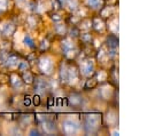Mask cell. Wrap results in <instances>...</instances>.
Wrapping results in <instances>:
<instances>
[{
  "label": "cell",
  "instance_id": "1",
  "mask_svg": "<svg viewBox=\"0 0 147 136\" xmlns=\"http://www.w3.org/2000/svg\"><path fill=\"white\" fill-rule=\"evenodd\" d=\"M100 123V115L99 114H88L85 117L84 128L87 133H94Z\"/></svg>",
  "mask_w": 147,
  "mask_h": 136
},
{
  "label": "cell",
  "instance_id": "2",
  "mask_svg": "<svg viewBox=\"0 0 147 136\" xmlns=\"http://www.w3.org/2000/svg\"><path fill=\"white\" fill-rule=\"evenodd\" d=\"M62 131L65 135H74L78 131V123L72 120H64L62 122Z\"/></svg>",
  "mask_w": 147,
  "mask_h": 136
},
{
  "label": "cell",
  "instance_id": "3",
  "mask_svg": "<svg viewBox=\"0 0 147 136\" xmlns=\"http://www.w3.org/2000/svg\"><path fill=\"white\" fill-rule=\"evenodd\" d=\"M62 49L68 57H74L75 56V45L70 39H65L62 41Z\"/></svg>",
  "mask_w": 147,
  "mask_h": 136
},
{
  "label": "cell",
  "instance_id": "4",
  "mask_svg": "<svg viewBox=\"0 0 147 136\" xmlns=\"http://www.w3.org/2000/svg\"><path fill=\"white\" fill-rule=\"evenodd\" d=\"M39 67H40V70L44 73L49 74L52 72V70H53V62H52V59L49 57H42L40 59V62H39Z\"/></svg>",
  "mask_w": 147,
  "mask_h": 136
},
{
  "label": "cell",
  "instance_id": "5",
  "mask_svg": "<svg viewBox=\"0 0 147 136\" xmlns=\"http://www.w3.org/2000/svg\"><path fill=\"white\" fill-rule=\"evenodd\" d=\"M49 83L41 78H37L34 81V90L38 93H45L47 89H49Z\"/></svg>",
  "mask_w": 147,
  "mask_h": 136
},
{
  "label": "cell",
  "instance_id": "6",
  "mask_svg": "<svg viewBox=\"0 0 147 136\" xmlns=\"http://www.w3.org/2000/svg\"><path fill=\"white\" fill-rule=\"evenodd\" d=\"M94 71V64L91 59H86L85 62H83L82 64V73L85 77H90Z\"/></svg>",
  "mask_w": 147,
  "mask_h": 136
},
{
  "label": "cell",
  "instance_id": "7",
  "mask_svg": "<svg viewBox=\"0 0 147 136\" xmlns=\"http://www.w3.org/2000/svg\"><path fill=\"white\" fill-rule=\"evenodd\" d=\"M68 99H69V104L74 107H79L83 104V98L78 94H72Z\"/></svg>",
  "mask_w": 147,
  "mask_h": 136
},
{
  "label": "cell",
  "instance_id": "8",
  "mask_svg": "<svg viewBox=\"0 0 147 136\" xmlns=\"http://www.w3.org/2000/svg\"><path fill=\"white\" fill-rule=\"evenodd\" d=\"M18 64V57L16 55H8L6 61H5V65L7 67H15Z\"/></svg>",
  "mask_w": 147,
  "mask_h": 136
},
{
  "label": "cell",
  "instance_id": "9",
  "mask_svg": "<svg viewBox=\"0 0 147 136\" xmlns=\"http://www.w3.org/2000/svg\"><path fill=\"white\" fill-rule=\"evenodd\" d=\"M42 127H44V130H45V133H47V134H52V133H54L55 130H56V127H55V125H54V122L53 121H51V120H45L44 122H42Z\"/></svg>",
  "mask_w": 147,
  "mask_h": 136
},
{
  "label": "cell",
  "instance_id": "10",
  "mask_svg": "<svg viewBox=\"0 0 147 136\" xmlns=\"http://www.w3.org/2000/svg\"><path fill=\"white\" fill-rule=\"evenodd\" d=\"M15 25L14 24H11V23H8V24H6L5 25V27H3V34L6 35V37H10V35H13L14 34V32H15Z\"/></svg>",
  "mask_w": 147,
  "mask_h": 136
},
{
  "label": "cell",
  "instance_id": "11",
  "mask_svg": "<svg viewBox=\"0 0 147 136\" xmlns=\"http://www.w3.org/2000/svg\"><path fill=\"white\" fill-rule=\"evenodd\" d=\"M92 26H93L96 31H103V29H105V24H103V22H102L99 17H95V18L93 19Z\"/></svg>",
  "mask_w": 147,
  "mask_h": 136
},
{
  "label": "cell",
  "instance_id": "12",
  "mask_svg": "<svg viewBox=\"0 0 147 136\" xmlns=\"http://www.w3.org/2000/svg\"><path fill=\"white\" fill-rule=\"evenodd\" d=\"M77 80V71L75 67H70L68 69V81L70 82H75Z\"/></svg>",
  "mask_w": 147,
  "mask_h": 136
},
{
  "label": "cell",
  "instance_id": "13",
  "mask_svg": "<svg viewBox=\"0 0 147 136\" xmlns=\"http://www.w3.org/2000/svg\"><path fill=\"white\" fill-rule=\"evenodd\" d=\"M10 83L13 85L14 88H21V87H22V81H21V79H20L17 75H15V74H11V75H10Z\"/></svg>",
  "mask_w": 147,
  "mask_h": 136
},
{
  "label": "cell",
  "instance_id": "14",
  "mask_svg": "<svg viewBox=\"0 0 147 136\" xmlns=\"http://www.w3.org/2000/svg\"><path fill=\"white\" fill-rule=\"evenodd\" d=\"M107 122L109 125H116L117 123V114L115 112H109L107 114Z\"/></svg>",
  "mask_w": 147,
  "mask_h": 136
},
{
  "label": "cell",
  "instance_id": "15",
  "mask_svg": "<svg viewBox=\"0 0 147 136\" xmlns=\"http://www.w3.org/2000/svg\"><path fill=\"white\" fill-rule=\"evenodd\" d=\"M86 3L90 8H93V9H96V8H100L101 5H102V1L101 0H86Z\"/></svg>",
  "mask_w": 147,
  "mask_h": 136
},
{
  "label": "cell",
  "instance_id": "16",
  "mask_svg": "<svg viewBox=\"0 0 147 136\" xmlns=\"http://www.w3.org/2000/svg\"><path fill=\"white\" fill-rule=\"evenodd\" d=\"M22 79L24 80V82L25 83H32L33 82V80H34V78H33V75L30 73V72H23V74H22Z\"/></svg>",
  "mask_w": 147,
  "mask_h": 136
},
{
  "label": "cell",
  "instance_id": "17",
  "mask_svg": "<svg viewBox=\"0 0 147 136\" xmlns=\"http://www.w3.org/2000/svg\"><path fill=\"white\" fill-rule=\"evenodd\" d=\"M111 93H113V90H111V88L109 86H105V87L101 88V95H102L103 98H109Z\"/></svg>",
  "mask_w": 147,
  "mask_h": 136
},
{
  "label": "cell",
  "instance_id": "18",
  "mask_svg": "<svg viewBox=\"0 0 147 136\" xmlns=\"http://www.w3.org/2000/svg\"><path fill=\"white\" fill-rule=\"evenodd\" d=\"M65 5H67L68 9H69V10H72V11L78 8V2H77V0H67Z\"/></svg>",
  "mask_w": 147,
  "mask_h": 136
},
{
  "label": "cell",
  "instance_id": "19",
  "mask_svg": "<svg viewBox=\"0 0 147 136\" xmlns=\"http://www.w3.org/2000/svg\"><path fill=\"white\" fill-rule=\"evenodd\" d=\"M23 42H24L25 46H28V47H30V48H34V42H33L32 38H31L29 34H25V35H24Z\"/></svg>",
  "mask_w": 147,
  "mask_h": 136
},
{
  "label": "cell",
  "instance_id": "20",
  "mask_svg": "<svg viewBox=\"0 0 147 136\" xmlns=\"http://www.w3.org/2000/svg\"><path fill=\"white\" fill-rule=\"evenodd\" d=\"M60 78L62 82H67L68 81V69L67 67H61L60 70Z\"/></svg>",
  "mask_w": 147,
  "mask_h": 136
},
{
  "label": "cell",
  "instance_id": "21",
  "mask_svg": "<svg viewBox=\"0 0 147 136\" xmlns=\"http://www.w3.org/2000/svg\"><path fill=\"white\" fill-rule=\"evenodd\" d=\"M109 27L111 29V31L114 33H117L118 32V19L117 18H114L113 21L109 22Z\"/></svg>",
  "mask_w": 147,
  "mask_h": 136
},
{
  "label": "cell",
  "instance_id": "22",
  "mask_svg": "<svg viewBox=\"0 0 147 136\" xmlns=\"http://www.w3.org/2000/svg\"><path fill=\"white\" fill-rule=\"evenodd\" d=\"M91 26H92V23H91V21H88V19H85V21H82L79 29H80V30H84V31H87V30H90V29H91Z\"/></svg>",
  "mask_w": 147,
  "mask_h": 136
},
{
  "label": "cell",
  "instance_id": "23",
  "mask_svg": "<svg viewBox=\"0 0 147 136\" xmlns=\"http://www.w3.org/2000/svg\"><path fill=\"white\" fill-rule=\"evenodd\" d=\"M113 11H114V8H113V7H106V8L102 9L101 16H103V17H109V16L113 14Z\"/></svg>",
  "mask_w": 147,
  "mask_h": 136
},
{
  "label": "cell",
  "instance_id": "24",
  "mask_svg": "<svg viewBox=\"0 0 147 136\" xmlns=\"http://www.w3.org/2000/svg\"><path fill=\"white\" fill-rule=\"evenodd\" d=\"M55 31H56L57 34H61V35L64 34L65 31H67L65 25H64V24H56V25H55Z\"/></svg>",
  "mask_w": 147,
  "mask_h": 136
},
{
  "label": "cell",
  "instance_id": "25",
  "mask_svg": "<svg viewBox=\"0 0 147 136\" xmlns=\"http://www.w3.org/2000/svg\"><path fill=\"white\" fill-rule=\"evenodd\" d=\"M80 39H82V41L84 43H90L91 40H92V37H91L90 33H82L80 34Z\"/></svg>",
  "mask_w": 147,
  "mask_h": 136
},
{
  "label": "cell",
  "instance_id": "26",
  "mask_svg": "<svg viewBox=\"0 0 147 136\" xmlns=\"http://www.w3.org/2000/svg\"><path fill=\"white\" fill-rule=\"evenodd\" d=\"M28 69H29V64H28V62H25V61L20 62V64H18V71L24 72V71H26Z\"/></svg>",
  "mask_w": 147,
  "mask_h": 136
},
{
  "label": "cell",
  "instance_id": "27",
  "mask_svg": "<svg viewBox=\"0 0 147 136\" xmlns=\"http://www.w3.org/2000/svg\"><path fill=\"white\" fill-rule=\"evenodd\" d=\"M95 85H96V81H95L94 79H90V80H87V81H86L85 89H91V88L95 87Z\"/></svg>",
  "mask_w": 147,
  "mask_h": 136
},
{
  "label": "cell",
  "instance_id": "28",
  "mask_svg": "<svg viewBox=\"0 0 147 136\" xmlns=\"http://www.w3.org/2000/svg\"><path fill=\"white\" fill-rule=\"evenodd\" d=\"M96 78H98V80H99V81H103V80H106V79H107V73H106L105 71H100V72L98 73Z\"/></svg>",
  "mask_w": 147,
  "mask_h": 136
},
{
  "label": "cell",
  "instance_id": "29",
  "mask_svg": "<svg viewBox=\"0 0 147 136\" xmlns=\"http://www.w3.org/2000/svg\"><path fill=\"white\" fill-rule=\"evenodd\" d=\"M8 6V0H0V11H3Z\"/></svg>",
  "mask_w": 147,
  "mask_h": 136
},
{
  "label": "cell",
  "instance_id": "30",
  "mask_svg": "<svg viewBox=\"0 0 147 136\" xmlns=\"http://www.w3.org/2000/svg\"><path fill=\"white\" fill-rule=\"evenodd\" d=\"M106 59H107V53H105L103 50L100 51V54H99V61L103 62V61H106Z\"/></svg>",
  "mask_w": 147,
  "mask_h": 136
},
{
  "label": "cell",
  "instance_id": "31",
  "mask_svg": "<svg viewBox=\"0 0 147 136\" xmlns=\"http://www.w3.org/2000/svg\"><path fill=\"white\" fill-rule=\"evenodd\" d=\"M31 99H32V102H33L34 105H39V104H40V97H39L38 95H34Z\"/></svg>",
  "mask_w": 147,
  "mask_h": 136
},
{
  "label": "cell",
  "instance_id": "32",
  "mask_svg": "<svg viewBox=\"0 0 147 136\" xmlns=\"http://www.w3.org/2000/svg\"><path fill=\"white\" fill-rule=\"evenodd\" d=\"M31 102H32L31 97H30V96H25V97H24V101H23V104H24L25 106H29V105L31 104Z\"/></svg>",
  "mask_w": 147,
  "mask_h": 136
},
{
  "label": "cell",
  "instance_id": "33",
  "mask_svg": "<svg viewBox=\"0 0 147 136\" xmlns=\"http://www.w3.org/2000/svg\"><path fill=\"white\" fill-rule=\"evenodd\" d=\"M51 17H52V19H53V21H55V22H60V21L62 19V17H61L59 14H52V16H51Z\"/></svg>",
  "mask_w": 147,
  "mask_h": 136
},
{
  "label": "cell",
  "instance_id": "34",
  "mask_svg": "<svg viewBox=\"0 0 147 136\" xmlns=\"http://www.w3.org/2000/svg\"><path fill=\"white\" fill-rule=\"evenodd\" d=\"M52 6H53L54 9H59L60 6H61V3H60L57 0H52Z\"/></svg>",
  "mask_w": 147,
  "mask_h": 136
},
{
  "label": "cell",
  "instance_id": "35",
  "mask_svg": "<svg viewBox=\"0 0 147 136\" xmlns=\"http://www.w3.org/2000/svg\"><path fill=\"white\" fill-rule=\"evenodd\" d=\"M70 33H71L70 35H71L72 38H75V37H77V35L79 34V30H78V29H74V30H71Z\"/></svg>",
  "mask_w": 147,
  "mask_h": 136
},
{
  "label": "cell",
  "instance_id": "36",
  "mask_svg": "<svg viewBox=\"0 0 147 136\" xmlns=\"http://www.w3.org/2000/svg\"><path fill=\"white\" fill-rule=\"evenodd\" d=\"M33 134H36V135H39V131H38L37 129H34V128H33V129L30 131V135H33Z\"/></svg>",
  "mask_w": 147,
  "mask_h": 136
},
{
  "label": "cell",
  "instance_id": "37",
  "mask_svg": "<svg viewBox=\"0 0 147 136\" xmlns=\"http://www.w3.org/2000/svg\"><path fill=\"white\" fill-rule=\"evenodd\" d=\"M106 2H107V3H109V5H113V3H115V2H116V0H106Z\"/></svg>",
  "mask_w": 147,
  "mask_h": 136
},
{
  "label": "cell",
  "instance_id": "38",
  "mask_svg": "<svg viewBox=\"0 0 147 136\" xmlns=\"http://www.w3.org/2000/svg\"><path fill=\"white\" fill-rule=\"evenodd\" d=\"M111 134H113V135H119V131H118V130H113Z\"/></svg>",
  "mask_w": 147,
  "mask_h": 136
},
{
  "label": "cell",
  "instance_id": "39",
  "mask_svg": "<svg viewBox=\"0 0 147 136\" xmlns=\"http://www.w3.org/2000/svg\"><path fill=\"white\" fill-rule=\"evenodd\" d=\"M57 1H59L61 5H63V3H65V2H67V0H57Z\"/></svg>",
  "mask_w": 147,
  "mask_h": 136
},
{
  "label": "cell",
  "instance_id": "40",
  "mask_svg": "<svg viewBox=\"0 0 147 136\" xmlns=\"http://www.w3.org/2000/svg\"><path fill=\"white\" fill-rule=\"evenodd\" d=\"M20 1H24V0H20Z\"/></svg>",
  "mask_w": 147,
  "mask_h": 136
}]
</instances>
